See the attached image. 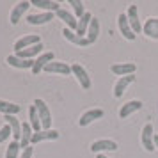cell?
Here are the masks:
<instances>
[{"instance_id":"obj_1","label":"cell","mask_w":158,"mask_h":158,"mask_svg":"<svg viewBox=\"0 0 158 158\" xmlns=\"http://www.w3.org/2000/svg\"><path fill=\"white\" fill-rule=\"evenodd\" d=\"M34 107L37 110V115H39V121H41V128L43 130H50L52 126V114H50V108L48 105L44 103L43 100H34Z\"/></svg>"},{"instance_id":"obj_2","label":"cell","mask_w":158,"mask_h":158,"mask_svg":"<svg viewBox=\"0 0 158 158\" xmlns=\"http://www.w3.org/2000/svg\"><path fill=\"white\" fill-rule=\"evenodd\" d=\"M140 142H142L144 149L153 153L156 149L155 148V130H153V124H146L142 128V135H140Z\"/></svg>"},{"instance_id":"obj_3","label":"cell","mask_w":158,"mask_h":158,"mask_svg":"<svg viewBox=\"0 0 158 158\" xmlns=\"http://www.w3.org/2000/svg\"><path fill=\"white\" fill-rule=\"evenodd\" d=\"M71 73L77 77V80H78V84L82 85V89H84V91L91 89V77H89V73L85 71V68H84V66L73 64L71 66Z\"/></svg>"},{"instance_id":"obj_4","label":"cell","mask_w":158,"mask_h":158,"mask_svg":"<svg viewBox=\"0 0 158 158\" xmlns=\"http://www.w3.org/2000/svg\"><path fill=\"white\" fill-rule=\"evenodd\" d=\"M119 148L117 142L110 140V139H101V140H94L91 144V151L96 153V155H103V151H115Z\"/></svg>"},{"instance_id":"obj_5","label":"cell","mask_w":158,"mask_h":158,"mask_svg":"<svg viewBox=\"0 0 158 158\" xmlns=\"http://www.w3.org/2000/svg\"><path fill=\"white\" fill-rule=\"evenodd\" d=\"M126 18H128L131 30H133L135 34H139V32L142 30V25H140V18H139V7H137L135 4L128 7V11H126Z\"/></svg>"},{"instance_id":"obj_6","label":"cell","mask_w":158,"mask_h":158,"mask_svg":"<svg viewBox=\"0 0 158 158\" xmlns=\"http://www.w3.org/2000/svg\"><path fill=\"white\" fill-rule=\"evenodd\" d=\"M117 25H119V30H121V34L128 41H133L135 39V32L131 30V27H130V22L128 18H126V13H121V15L117 16Z\"/></svg>"},{"instance_id":"obj_7","label":"cell","mask_w":158,"mask_h":158,"mask_svg":"<svg viewBox=\"0 0 158 158\" xmlns=\"http://www.w3.org/2000/svg\"><path fill=\"white\" fill-rule=\"evenodd\" d=\"M57 139H59L57 130H41V131H36L32 135V142L30 144H39V142H46V140H57Z\"/></svg>"},{"instance_id":"obj_8","label":"cell","mask_w":158,"mask_h":158,"mask_svg":"<svg viewBox=\"0 0 158 158\" xmlns=\"http://www.w3.org/2000/svg\"><path fill=\"white\" fill-rule=\"evenodd\" d=\"M103 114H105V112H103L101 108H91V110H87V112L82 114V117L78 119V124L80 126H87V124L94 123L96 119H101Z\"/></svg>"},{"instance_id":"obj_9","label":"cell","mask_w":158,"mask_h":158,"mask_svg":"<svg viewBox=\"0 0 158 158\" xmlns=\"http://www.w3.org/2000/svg\"><path fill=\"white\" fill-rule=\"evenodd\" d=\"M46 73H57V75H69L71 73V66L66 62H59V60H52L50 64L44 66Z\"/></svg>"},{"instance_id":"obj_10","label":"cell","mask_w":158,"mask_h":158,"mask_svg":"<svg viewBox=\"0 0 158 158\" xmlns=\"http://www.w3.org/2000/svg\"><path fill=\"white\" fill-rule=\"evenodd\" d=\"M59 20H62L66 23V29L69 30H77V25H78V20L75 18V15H71L69 11H66V9H59L57 13H55Z\"/></svg>"},{"instance_id":"obj_11","label":"cell","mask_w":158,"mask_h":158,"mask_svg":"<svg viewBox=\"0 0 158 158\" xmlns=\"http://www.w3.org/2000/svg\"><path fill=\"white\" fill-rule=\"evenodd\" d=\"M52 60H53V53H52V52H43V53H41L36 60H34L32 73H34V75H39V73H41V69H44V66L50 64Z\"/></svg>"},{"instance_id":"obj_12","label":"cell","mask_w":158,"mask_h":158,"mask_svg":"<svg viewBox=\"0 0 158 158\" xmlns=\"http://www.w3.org/2000/svg\"><path fill=\"white\" fill-rule=\"evenodd\" d=\"M41 43V37L36 36V34H32V36H23L22 39H18L15 43V50L20 52V50H25V48H30V46H34V44H39Z\"/></svg>"},{"instance_id":"obj_13","label":"cell","mask_w":158,"mask_h":158,"mask_svg":"<svg viewBox=\"0 0 158 158\" xmlns=\"http://www.w3.org/2000/svg\"><path fill=\"white\" fill-rule=\"evenodd\" d=\"M142 32L149 39H158V18H148L142 25Z\"/></svg>"},{"instance_id":"obj_14","label":"cell","mask_w":158,"mask_h":158,"mask_svg":"<svg viewBox=\"0 0 158 158\" xmlns=\"http://www.w3.org/2000/svg\"><path fill=\"white\" fill-rule=\"evenodd\" d=\"M140 108H142V101H139V100H131V101L124 103V105L121 107V110H119V117H121V119H126L128 115L135 114L137 110H140Z\"/></svg>"},{"instance_id":"obj_15","label":"cell","mask_w":158,"mask_h":158,"mask_svg":"<svg viewBox=\"0 0 158 158\" xmlns=\"http://www.w3.org/2000/svg\"><path fill=\"white\" fill-rule=\"evenodd\" d=\"M112 73L114 75H119V77H128V75H133L137 71V66L133 62H123V64H114L112 68Z\"/></svg>"},{"instance_id":"obj_16","label":"cell","mask_w":158,"mask_h":158,"mask_svg":"<svg viewBox=\"0 0 158 158\" xmlns=\"http://www.w3.org/2000/svg\"><path fill=\"white\" fill-rule=\"evenodd\" d=\"M4 119H6V124L11 126L13 140H15V142H20V137H22V123L18 121L15 115H4Z\"/></svg>"},{"instance_id":"obj_17","label":"cell","mask_w":158,"mask_h":158,"mask_svg":"<svg viewBox=\"0 0 158 158\" xmlns=\"http://www.w3.org/2000/svg\"><path fill=\"white\" fill-rule=\"evenodd\" d=\"M135 80V75H128V77H121V78L115 82L114 85V96L115 98H121L123 94H124V91H126V87L131 84Z\"/></svg>"},{"instance_id":"obj_18","label":"cell","mask_w":158,"mask_h":158,"mask_svg":"<svg viewBox=\"0 0 158 158\" xmlns=\"http://www.w3.org/2000/svg\"><path fill=\"white\" fill-rule=\"evenodd\" d=\"M62 36H64V39H68L71 44H77V46H89V44H91L87 37L82 39V37L77 36L75 30H69V29H66V27H64V30H62Z\"/></svg>"},{"instance_id":"obj_19","label":"cell","mask_w":158,"mask_h":158,"mask_svg":"<svg viewBox=\"0 0 158 158\" xmlns=\"http://www.w3.org/2000/svg\"><path fill=\"white\" fill-rule=\"evenodd\" d=\"M30 7V2H20V4H16L13 11H11V23L16 25V23L22 20V16L27 13V9Z\"/></svg>"},{"instance_id":"obj_20","label":"cell","mask_w":158,"mask_h":158,"mask_svg":"<svg viewBox=\"0 0 158 158\" xmlns=\"http://www.w3.org/2000/svg\"><path fill=\"white\" fill-rule=\"evenodd\" d=\"M91 20H93V15H91L89 11H85V15L78 20V25H77V30H75L78 37H82V39H84V37L87 36V29H89V23H91Z\"/></svg>"},{"instance_id":"obj_21","label":"cell","mask_w":158,"mask_h":158,"mask_svg":"<svg viewBox=\"0 0 158 158\" xmlns=\"http://www.w3.org/2000/svg\"><path fill=\"white\" fill-rule=\"evenodd\" d=\"M7 64L16 68V69H32L34 68V60H25V59H20L16 55H9Z\"/></svg>"},{"instance_id":"obj_22","label":"cell","mask_w":158,"mask_h":158,"mask_svg":"<svg viewBox=\"0 0 158 158\" xmlns=\"http://www.w3.org/2000/svg\"><path fill=\"white\" fill-rule=\"evenodd\" d=\"M53 18H55L53 13H41V15H29L27 22L30 25H44V23H50Z\"/></svg>"},{"instance_id":"obj_23","label":"cell","mask_w":158,"mask_h":158,"mask_svg":"<svg viewBox=\"0 0 158 158\" xmlns=\"http://www.w3.org/2000/svg\"><path fill=\"white\" fill-rule=\"evenodd\" d=\"M32 135H34V130L29 123H22V137H20V146L23 149L29 148L30 142H32Z\"/></svg>"},{"instance_id":"obj_24","label":"cell","mask_w":158,"mask_h":158,"mask_svg":"<svg viewBox=\"0 0 158 158\" xmlns=\"http://www.w3.org/2000/svg\"><path fill=\"white\" fill-rule=\"evenodd\" d=\"M41 50H43V44H34V46H30V48H25V50H20L16 52L15 55L20 59H25V60H32L34 55H41Z\"/></svg>"},{"instance_id":"obj_25","label":"cell","mask_w":158,"mask_h":158,"mask_svg":"<svg viewBox=\"0 0 158 158\" xmlns=\"http://www.w3.org/2000/svg\"><path fill=\"white\" fill-rule=\"evenodd\" d=\"M30 6H36V7L44 9L46 13H53V15L60 9L57 2H52V0H32V2H30Z\"/></svg>"},{"instance_id":"obj_26","label":"cell","mask_w":158,"mask_h":158,"mask_svg":"<svg viewBox=\"0 0 158 158\" xmlns=\"http://www.w3.org/2000/svg\"><path fill=\"white\" fill-rule=\"evenodd\" d=\"M98 34H100V22L93 16V20H91V23H89V29H87V36L85 37L89 39V43L93 44V43H96Z\"/></svg>"},{"instance_id":"obj_27","label":"cell","mask_w":158,"mask_h":158,"mask_svg":"<svg viewBox=\"0 0 158 158\" xmlns=\"http://www.w3.org/2000/svg\"><path fill=\"white\" fill-rule=\"evenodd\" d=\"M20 110H22L20 105L11 103V101H6V100H0V112L4 115H16Z\"/></svg>"},{"instance_id":"obj_28","label":"cell","mask_w":158,"mask_h":158,"mask_svg":"<svg viewBox=\"0 0 158 158\" xmlns=\"http://www.w3.org/2000/svg\"><path fill=\"white\" fill-rule=\"evenodd\" d=\"M29 124L32 126L34 133H36V131H41V121H39V115H37V110H36L34 105L29 108Z\"/></svg>"},{"instance_id":"obj_29","label":"cell","mask_w":158,"mask_h":158,"mask_svg":"<svg viewBox=\"0 0 158 158\" xmlns=\"http://www.w3.org/2000/svg\"><path fill=\"white\" fill-rule=\"evenodd\" d=\"M20 149H22V146L20 142H13L7 146V151H6V158H20Z\"/></svg>"},{"instance_id":"obj_30","label":"cell","mask_w":158,"mask_h":158,"mask_svg":"<svg viewBox=\"0 0 158 158\" xmlns=\"http://www.w3.org/2000/svg\"><path fill=\"white\" fill-rule=\"evenodd\" d=\"M69 6L73 7V11H75V16H78V20L82 18V16L85 15V9H84V4L80 2V0H69Z\"/></svg>"},{"instance_id":"obj_31","label":"cell","mask_w":158,"mask_h":158,"mask_svg":"<svg viewBox=\"0 0 158 158\" xmlns=\"http://www.w3.org/2000/svg\"><path fill=\"white\" fill-rule=\"evenodd\" d=\"M11 135H13V131H11V126H9V124H4V126L0 128V144L4 142V140H7Z\"/></svg>"},{"instance_id":"obj_32","label":"cell","mask_w":158,"mask_h":158,"mask_svg":"<svg viewBox=\"0 0 158 158\" xmlns=\"http://www.w3.org/2000/svg\"><path fill=\"white\" fill-rule=\"evenodd\" d=\"M32 146H29V148H25V149L22 151V155H20V158H32Z\"/></svg>"},{"instance_id":"obj_33","label":"cell","mask_w":158,"mask_h":158,"mask_svg":"<svg viewBox=\"0 0 158 158\" xmlns=\"http://www.w3.org/2000/svg\"><path fill=\"white\" fill-rule=\"evenodd\" d=\"M155 148L158 149V135H155Z\"/></svg>"},{"instance_id":"obj_34","label":"cell","mask_w":158,"mask_h":158,"mask_svg":"<svg viewBox=\"0 0 158 158\" xmlns=\"http://www.w3.org/2000/svg\"><path fill=\"white\" fill-rule=\"evenodd\" d=\"M96 158H108L107 155H96Z\"/></svg>"}]
</instances>
